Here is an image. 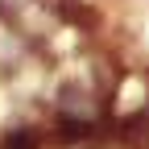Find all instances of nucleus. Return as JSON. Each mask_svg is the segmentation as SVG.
Here are the masks:
<instances>
[{
    "mask_svg": "<svg viewBox=\"0 0 149 149\" xmlns=\"http://www.w3.org/2000/svg\"><path fill=\"white\" fill-rule=\"evenodd\" d=\"M4 149H33V141H29V133H8Z\"/></svg>",
    "mask_w": 149,
    "mask_h": 149,
    "instance_id": "f257e3e1",
    "label": "nucleus"
}]
</instances>
